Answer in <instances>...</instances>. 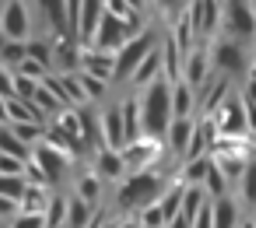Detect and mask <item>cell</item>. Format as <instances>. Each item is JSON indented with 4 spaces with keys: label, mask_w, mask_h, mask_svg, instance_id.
Returning <instances> with one entry per match:
<instances>
[{
    "label": "cell",
    "mask_w": 256,
    "mask_h": 228,
    "mask_svg": "<svg viewBox=\"0 0 256 228\" xmlns=\"http://www.w3.org/2000/svg\"><path fill=\"white\" fill-rule=\"evenodd\" d=\"M144 224H148V228H162V224H165V210H162V204H158V207H154V204L144 207Z\"/></svg>",
    "instance_id": "cell-45"
},
{
    "label": "cell",
    "mask_w": 256,
    "mask_h": 228,
    "mask_svg": "<svg viewBox=\"0 0 256 228\" xmlns=\"http://www.w3.org/2000/svg\"><path fill=\"white\" fill-rule=\"evenodd\" d=\"M123 168H126V162H123V154H120V151L106 148V151L98 154V172H102L106 179H116V176H123Z\"/></svg>",
    "instance_id": "cell-23"
},
{
    "label": "cell",
    "mask_w": 256,
    "mask_h": 228,
    "mask_svg": "<svg viewBox=\"0 0 256 228\" xmlns=\"http://www.w3.org/2000/svg\"><path fill=\"white\" fill-rule=\"evenodd\" d=\"M8 46V36H4V28H0V50H4Z\"/></svg>",
    "instance_id": "cell-53"
},
{
    "label": "cell",
    "mask_w": 256,
    "mask_h": 228,
    "mask_svg": "<svg viewBox=\"0 0 256 228\" xmlns=\"http://www.w3.org/2000/svg\"><path fill=\"white\" fill-rule=\"evenodd\" d=\"M0 123H11V120H8V98H4V95H0Z\"/></svg>",
    "instance_id": "cell-51"
},
{
    "label": "cell",
    "mask_w": 256,
    "mask_h": 228,
    "mask_svg": "<svg viewBox=\"0 0 256 228\" xmlns=\"http://www.w3.org/2000/svg\"><path fill=\"white\" fill-rule=\"evenodd\" d=\"M102 14H106V0H84L81 22H78V39H81V42H92V36L98 32Z\"/></svg>",
    "instance_id": "cell-12"
},
{
    "label": "cell",
    "mask_w": 256,
    "mask_h": 228,
    "mask_svg": "<svg viewBox=\"0 0 256 228\" xmlns=\"http://www.w3.org/2000/svg\"><path fill=\"white\" fill-rule=\"evenodd\" d=\"M193 228H214V207H204L193 221Z\"/></svg>",
    "instance_id": "cell-46"
},
{
    "label": "cell",
    "mask_w": 256,
    "mask_h": 228,
    "mask_svg": "<svg viewBox=\"0 0 256 228\" xmlns=\"http://www.w3.org/2000/svg\"><path fill=\"white\" fill-rule=\"evenodd\" d=\"M78 74H81V84H84L88 98H102V95H106V81H102V78H95V74H88V70H78Z\"/></svg>",
    "instance_id": "cell-38"
},
{
    "label": "cell",
    "mask_w": 256,
    "mask_h": 228,
    "mask_svg": "<svg viewBox=\"0 0 256 228\" xmlns=\"http://www.w3.org/2000/svg\"><path fill=\"white\" fill-rule=\"evenodd\" d=\"M8 120H11V123H42V126H46V112H42L36 102H22L18 95L8 98Z\"/></svg>",
    "instance_id": "cell-15"
},
{
    "label": "cell",
    "mask_w": 256,
    "mask_h": 228,
    "mask_svg": "<svg viewBox=\"0 0 256 228\" xmlns=\"http://www.w3.org/2000/svg\"><path fill=\"white\" fill-rule=\"evenodd\" d=\"M22 207H25V214H42V210H39V207H42V190H39V186H28L25 196H22Z\"/></svg>",
    "instance_id": "cell-40"
},
{
    "label": "cell",
    "mask_w": 256,
    "mask_h": 228,
    "mask_svg": "<svg viewBox=\"0 0 256 228\" xmlns=\"http://www.w3.org/2000/svg\"><path fill=\"white\" fill-rule=\"evenodd\" d=\"M25 56H28V42H14V39H8V46L0 50V67H22L25 64Z\"/></svg>",
    "instance_id": "cell-25"
},
{
    "label": "cell",
    "mask_w": 256,
    "mask_h": 228,
    "mask_svg": "<svg viewBox=\"0 0 256 228\" xmlns=\"http://www.w3.org/2000/svg\"><path fill=\"white\" fill-rule=\"evenodd\" d=\"M0 151H4V154H14V158H25V154H28V144L18 140V134L11 130V123H0Z\"/></svg>",
    "instance_id": "cell-21"
},
{
    "label": "cell",
    "mask_w": 256,
    "mask_h": 228,
    "mask_svg": "<svg viewBox=\"0 0 256 228\" xmlns=\"http://www.w3.org/2000/svg\"><path fill=\"white\" fill-rule=\"evenodd\" d=\"M84 224H92V204L88 200H70V207H67V224L64 228H84Z\"/></svg>",
    "instance_id": "cell-24"
},
{
    "label": "cell",
    "mask_w": 256,
    "mask_h": 228,
    "mask_svg": "<svg viewBox=\"0 0 256 228\" xmlns=\"http://www.w3.org/2000/svg\"><path fill=\"white\" fill-rule=\"evenodd\" d=\"M168 228H193V218H190V214H182V210H179V214H176V218H172V221H168Z\"/></svg>",
    "instance_id": "cell-49"
},
{
    "label": "cell",
    "mask_w": 256,
    "mask_h": 228,
    "mask_svg": "<svg viewBox=\"0 0 256 228\" xmlns=\"http://www.w3.org/2000/svg\"><path fill=\"white\" fill-rule=\"evenodd\" d=\"M207 67H210V56H207L204 50H196V46H193V50L186 53V64H182L186 84H190V88H193V84H196V88H200V84H207Z\"/></svg>",
    "instance_id": "cell-14"
},
{
    "label": "cell",
    "mask_w": 256,
    "mask_h": 228,
    "mask_svg": "<svg viewBox=\"0 0 256 228\" xmlns=\"http://www.w3.org/2000/svg\"><path fill=\"white\" fill-rule=\"evenodd\" d=\"M36 165L46 172L50 182H60L64 179V168H67V154L60 148H53V144H39L36 148Z\"/></svg>",
    "instance_id": "cell-10"
},
{
    "label": "cell",
    "mask_w": 256,
    "mask_h": 228,
    "mask_svg": "<svg viewBox=\"0 0 256 228\" xmlns=\"http://www.w3.org/2000/svg\"><path fill=\"white\" fill-rule=\"evenodd\" d=\"M221 8H224V14H221L224 39L252 42L256 39V4H249V0H224Z\"/></svg>",
    "instance_id": "cell-2"
},
{
    "label": "cell",
    "mask_w": 256,
    "mask_h": 228,
    "mask_svg": "<svg viewBox=\"0 0 256 228\" xmlns=\"http://www.w3.org/2000/svg\"><path fill=\"white\" fill-rule=\"evenodd\" d=\"M193 112V88L186 84V81H179L176 88H172V116L176 120H186Z\"/></svg>",
    "instance_id": "cell-19"
},
{
    "label": "cell",
    "mask_w": 256,
    "mask_h": 228,
    "mask_svg": "<svg viewBox=\"0 0 256 228\" xmlns=\"http://www.w3.org/2000/svg\"><path fill=\"white\" fill-rule=\"evenodd\" d=\"M102 140H106V148H112V151H123V148H126L123 109H109V112H102Z\"/></svg>",
    "instance_id": "cell-11"
},
{
    "label": "cell",
    "mask_w": 256,
    "mask_h": 228,
    "mask_svg": "<svg viewBox=\"0 0 256 228\" xmlns=\"http://www.w3.org/2000/svg\"><path fill=\"white\" fill-rule=\"evenodd\" d=\"M0 28H4L8 39L14 42H28L32 36V22H28V8H25V0H8L4 11H0Z\"/></svg>",
    "instance_id": "cell-6"
},
{
    "label": "cell",
    "mask_w": 256,
    "mask_h": 228,
    "mask_svg": "<svg viewBox=\"0 0 256 228\" xmlns=\"http://www.w3.org/2000/svg\"><path fill=\"white\" fill-rule=\"evenodd\" d=\"M25 176H0V196H8V200H18L22 204V196H25Z\"/></svg>",
    "instance_id": "cell-26"
},
{
    "label": "cell",
    "mask_w": 256,
    "mask_h": 228,
    "mask_svg": "<svg viewBox=\"0 0 256 228\" xmlns=\"http://www.w3.org/2000/svg\"><path fill=\"white\" fill-rule=\"evenodd\" d=\"M172 84L168 78H154L140 98V130L148 140H162L168 137V126H172Z\"/></svg>",
    "instance_id": "cell-1"
},
{
    "label": "cell",
    "mask_w": 256,
    "mask_h": 228,
    "mask_svg": "<svg viewBox=\"0 0 256 228\" xmlns=\"http://www.w3.org/2000/svg\"><path fill=\"white\" fill-rule=\"evenodd\" d=\"M46 140H53V148H60L64 154H81V151H84V144H81V137H74V134H67V130L60 126V123L46 130Z\"/></svg>",
    "instance_id": "cell-18"
},
{
    "label": "cell",
    "mask_w": 256,
    "mask_h": 228,
    "mask_svg": "<svg viewBox=\"0 0 256 228\" xmlns=\"http://www.w3.org/2000/svg\"><path fill=\"white\" fill-rule=\"evenodd\" d=\"M204 210V190L200 186H186V200H182V214H190L196 221V214Z\"/></svg>",
    "instance_id": "cell-34"
},
{
    "label": "cell",
    "mask_w": 256,
    "mask_h": 228,
    "mask_svg": "<svg viewBox=\"0 0 256 228\" xmlns=\"http://www.w3.org/2000/svg\"><path fill=\"white\" fill-rule=\"evenodd\" d=\"M11 228H46V214H18Z\"/></svg>",
    "instance_id": "cell-44"
},
{
    "label": "cell",
    "mask_w": 256,
    "mask_h": 228,
    "mask_svg": "<svg viewBox=\"0 0 256 228\" xmlns=\"http://www.w3.org/2000/svg\"><path fill=\"white\" fill-rule=\"evenodd\" d=\"M193 130H196V126L190 123V116H186V120H172V126H168V148L186 154V148H190V140H193Z\"/></svg>",
    "instance_id": "cell-17"
},
{
    "label": "cell",
    "mask_w": 256,
    "mask_h": 228,
    "mask_svg": "<svg viewBox=\"0 0 256 228\" xmlns=\"http://www.w3.org/2000/svg\"><path fill=\"white\" fill-rule=\"evenodd\" d=\"M18 74H25V78H32V81H46V78H50V67L39 64V60H32V56H25V64L18 67Z\"/></svg>",
    "instance_id": "cell-37"
},
{
    "label": "cell",
    "mask_w": 256,
    "mask_h": 228,
    "mask_svg": "<svg viewBox=\"0 0 256 228\" xmlns=\"http://www.w3.org/2000/svg\"><path fill=\"white\" fill-rule=\"evenodd\" d=\"M162 190H165V182L154 176V172H137V176H130V182L120 190V204L123 207H151L158 196H162Z\"/></svg>",
    "instance_id": "cell-5"
},
{
    "label": "cell",
    "mask_w": 256,
    "mask_h": 228,
    "mask_svg": "<svg viewBox=\"0 0 256 228\" xmlns=\"http://www.w3.org/2000/svg\"><path fill=\"white\" fill-rule=\"evenodd\" d=\"M123 162H126V168H140V165L151 162V148L148 144H126L123 148Z\"/></svg>",
    "instance_id": "cell-27"
},
{
    "label": "cell",
    "mask_w": 256,
    "mask_h": 228,
    "mask_svg": "<svg viewBox=\"0 0 256 228\" xmlns=\"http://www.w3.org/2000/svg\"><path fill=\"white\" fill-rule=\"evenodd\" d=\"M11 130L18 134V140L32 144V140H42L46 137V126L42 123H11Z\"/></svg>",
    "instance_id": "cell-32"
},
{
    "label": "cell",
    "mask_w": 256,
    "mask_h": 228,
    "mask_svg": "<svg viewBox=\"0 0 256 228\" xmlns=\"http://www.w3.org/2000/svg\"><path fill=\"white\" fill-rule=\"evenodd\" d=\"M0 176H25V158H14V154L0 151Z\"/></svg>",
    "instance_id": "cell-39"
},
{
    "label": "cell",
    "mask_w": 256,
    "mask_h": 228,
    "mask_svg": "<svg viewBox=\"0 0 256 228\" xmlns=\"http://www.w3.org/2000/svg\"><path fill=\"white\" fill-rule=\"evenodd\" d=\"M224 179H228V176H224L218 165H210V172H207V190H210L214 196H224Z\"/></svg>",
    "instance_id": "cell-41"
},
{
    "label": "cell",
    "mask_w": 256,
    "mask_h": 228,
    "mask_svg": "<svg viewBox=\"0 0 256 228\" xmlns=\"http://www.w3.org/2000/svg\"><path fill=\"white\" fill-rule=\"evenodd\" d=\"M11 81H14V95H18L22 102H36V92H39L42 81H32V78H25V74H18V70H14Z\"/></svg>",
    "instance_id": "cell-28"
},
{
    "label": "cell",
    "mask_w": 256,
    "mask_h": 228,
    "mask_svg": "<svg viewBox=\"0 0 256 228\" xmlns=\"http://www.w3.org/2000/svg\"><path fill=\"white\" fill-rule=\"evenodd\" d=\"M36 106H39L42 112H56V116L64 112V109H60V106H64V102H60V95H53L46 84H39V92H36Z\"/></svg>",
    "instance_id": "cell-31"
},
{
    "label": "cell",
    "mask_w": 256,
    "mask_h": 228,
    "mask_svg": "<svg viewBox=\"0 0 256 228\" xmlns=\"http://www.w3.org/2000/svg\"><path fill=\"white\" fill-rule=\"evenodd\" d=\"M158 50V32H151V28H144L140 36H134L120 53H116V74H112V81H130L134 78V70L148 60V53H154Z\"/></svg>",
    "instance_id": "cell-3"
},
{
    "label": "cell",
    "mask_w": 256,
    "mask_h": 228,
    "mask_svg": "<svg viewBox=\"0 0 256 228\" xmlns=\"http://www.w3.org/2000/svg\"><path fill=\"white\" fill-rule=\"evenodd\" d=\"M102 228H116V224H102Z\"/></svg>",
    "instance_id": "cell-55"
},
{
    "label": "cell",
    "mask_w": 256,
    "mask_h": 228,
    "mask_svg": "<svg viewBox=\"0 0 256 228\" xmlns=\"http://www.w3.org/2000/svg\"><path fill=\"white\" fill-rule=\"evenodd\" d=\"M221 4H224V0H221Z\"/></svg>",
    "instance_id": "cell-56"
},
{
    "label": "cell",
    "mask_w": 256,
    "mask_h": 228,
    "mask_svg": "<svg viewBox=\"0 0 256 228\" xmlns=\"http://www.w3.org/2000/svg\"><path fill=\"white\" fill-rule=\"evenodd\" d=\"M134 36H140V28L137 25H130L126 18H116V14H102V22H98V32L92 36V46L95 50H102V53H120Z\"/></svg>",
    "instance_id": "cell-4"
},
{
    "label": "cell",
    "mask_w": 256,
    "mask_h": 228,
    "mask_svg": "<svg viewBox=\"0 0 256 228\" xmlns=\"http://www.w3.org/2000/svg\"><path fill=\"white\" fill-rule=\"evenodd\" d=\"M218 130L224 134V137H235V134H246L249 130V116H246V102H238V98H224L221 106H218Z\"/></svg>",
    "instance_id": "cell-9"
},
{
    "label": "cell",
    "mask_w": 256,
    "mask_h": 228,
    "mask_svg": "<svg viewBox=\"0 0 256 228\" xmlns=\"http://www.w3.org/2000/svg\"><path fill=\"white\" fill-rule=\"evenodd\" d=\"M39 11H42L50 32L56 36V42L60 39H78L74 28H70V8H67V0H39Z\"/></svg>",
    "instance_id": "cell-7"
},
{
    "label": "cell",
    "mask_w": 256,
    "mask_h": 228,
    "mask_svg": "<svg viewBox=\"0 0 256 228\" xmlns=\"http://www.w3.org/2000/svg\"><path fill=\"white\" fill-rule=\"evenodd\" d=\"M162 67H165V50H154V53H148V60L134 70V84H151L154 78H162Z\"/></svg>",
    "instance_id": "cell-16"
},
{
    "label": "cell",
    "mask_w": 256,
    "mask_h": 228,
    "mask_svg": "<svg viewBox=\"0 0 256 228\" xmlns=\"http://www.w3.org/2000/svg\"><path fill=\"white\" fill-rule=\"evenodd\" d=\"M210 158H196V162H190L186 165V179H190V186H200L204 179H207V172H210Z\"/></svg>",
    "instance_id": "cell-35"
},
{
    "label": "cell",
    "mask_w": 256,
    "mask_h": 228,
    "mask_svg": "<svg viewBox=\"0 0 256 228\" xmlns=\"http://www.w3.org/2000/svg\"><path fill=\"white\" fill-rule=\"evenodd\" d=\"M81 70H88V74H95V78H102V81H112V74H116V56H109V53H102V50H88L84 56H81Z\"/></svg>",
    "instance_id": "cell-13"
},
{
    "label": "cell",
    "mask_w": 256,
    "mask_h": 228,
    "mask_svg": "<svg viewBox=\"0 0 256 228\" xmlns=\"http://www.w3.org/2000/svg\"><path fill=\"white\" fill-rule=\"evenodd\" d=\"M214 165H218L228 179H238V176H242V168H246V158H242V154H221Z\"/></svg>",
    "instance_id": "cell-33"
},
{
    "label": "cell",
    "mask_w": 256,
    "mask_h": 228,
    "mask_svg": "<svg viewBox=\"0 0 256 228\" xmlns=\"http://www.w3.org/2000/svg\"><path fill=\"white\" fill-rule=\"evenodd\" d=\"M126 4H130V8H134V11L140 14V11H144V4H148V0H126Z\"/></svg>",
    "instance_id": "cell-52"
},
{
    "label": "cell",
    "mask_w": 256,
    "mask_h": 228,
    "mask_svg": "<svg viewBox=\"0 0 256 228\" xmlns=\"http://www.w3.org/2000/svg\"><path fill=\"white\" fill-rule=\"evenodd\" d=\"M67 207H70V200H53L50 204V210H46V228H64L67 224Z\"/></svg>",
    "instance_id": "cell-30"
},
{
    "label": "cell",
    "mask_w": 256,
    "mask_h": 228,
    "mask_svg": "<svg viewBox=\"0 0 256 228\" xmlns=\"http://www.w3.org/2000/svg\"><path fill=\"white\" fill-rule=\"evenodd\" d=\"M120 109H123V123H126V144H137V137H140V102L130 98Z\"/></svg>",
    "instance_id": "cell-20"
},
{
    "label": "cell",
    "mask_w": 256,
    "mask_h": 228,
    "mask_svg": "<svg viewBox=\"0 0 256 228\" xmlns=\"http://www.w3.org/2000/svg\"><path fill=\"white\" fill-rule=\"evenodd\" d=\"M106 11H109V14H116V18H126L130 25H140V14L126 4V0H106Z\"/></svg>",
    "instance_id": "cell-36"
},
{
    "label": "cell",
    "mask_w": 256,
    "mask_h": 228,
    "mask_svg": "<svg viewBox=\"0 0 256 228\" xmlns=\"http://www.w3.org/2000/svg\"><path fill=\"white\" fill-rule=\"evenodd\" d=\"M0 95H4V98H14V81L4 74V67H0Z\"/></svg>",
    "instance_id": "cell-48"
},
{
    "label": "cell",
    "mask_w": 256,
    "mask_h": 228,
    "mask_svg": "<svg viewBox=\"0 0 256 228\" xmlns=\"http://www.w3.org/2000/svg\"><path fill=\"white\" fill-rule=\"evenodd\" d=\"M210 60H214V67H218L224 78L246 70V53H242V42H235V39H221V42H214Z\"/></svg>",
    "instance_id": "cell-8"
},
{
    "label": "cell",
    "mask_w": 256,
    "mask_h": 228,
    "mask_svg": "<svg viewBox=\"0 0 256 228\" xmlns=\"http://www.w3.org/2000/svg\"><path fill=\"white\" fill-rule=\"evenodd\" d=\"M238 224V210L228 196H218L214 200V228H235Z\"/></svg>",
    "instance_id": "cell-22"
},
{
    "label": "cell",
    "mask_w": 256,
    "mask_h": 228,
    "mask_svg": "<svg viewBox=\"0 0 256 228\" xmlns=\"http://www.w3.org/2000/svg\"><path fill=\"white\" fill-rule=\"evenodd\" d=\"M67 134H74V137H81V112H60V120H56Z\"/></svg>",
    "instance_id": "cell-43"
},
{
    "label": "cell",
    "mask_w": 256,
    "mask_h": 228,
    "mask_svg": "<svg viewBox=\"0 0 256 228\" xmlns=\"http://www.w3.org/2000/svg\"><path fill=\"white\" fill-rule=\"evenodd\" d=\"M252 4H256V0H252Z\"/></svg>",
    "instance_id": "cell-57"
},
{
    "label": "cell",
    "mask_w": 256,
    "mask_h": 228,
    "mask_svg": "<svg viewBox=\"0 0 256 228\" xmlns=\"http://www.w3.org/2000/svg\"><path fill=\"white\" fill-rule=\"evenodd\" d=\"M158 8H162L165 14H179V11L186 8V0H158Z\"/></svg>",
    "instance_id": "cell-47"
},
{
    "label": "cell",
    "mask_w": 256,
    "mask_h": 228,
    "mask_svg": "<svg viewBox=\"0 0 256 228\" xmlns=\"http://www.w3.org/2000/svg\"><path fill=\"white\" fill-rule=\"evenodd\" d=\"M120 228H140V224H134V221H126V224H120Z\"/></svg>",
    "instance_id": "cell-54"
},
{
    "label": "cell",
    "mask_w": 256,
    "mask_h": 228,
    "mask_svg": "<svg viewBox=\"0 0 256 228\" xmlns=\"http://www.w3.org/2000/svg\"><path fill=\"white\" fill-rule=\"evenodd\" d=\"M14 207H18V200H8V196H0V218H4V214H14Z\"/></svg>",
    "instance_id": "cell-50"
},
{
    "label": "cell",
    "mask_w": 256,
    "mask_h": 228,
    "mask_svg": "<svg viewBox=\"0 0 256 228\" xmlns=\"http://www.w3.org/2000/svg\"><path fill=\"white\" fill-rule=\"evenodd\" d=\"M78 193H81V200L95 204V200H98V179H95V176H84V179L78 182Z\"/></svg>",
    "instance_id": "cell-42"
},
{
    "label": "cell",
    "mask_w": 256,
    "mask_h": 228,
    "mask_svg": "<svg viewBox=\"0 0 256 228\" xmlns=\"http://www.w3.org/2000/svg\"><path fill=\"white\" fill-rule=\"evenodd\" d=\"M182 200H186V186H176V190H172V193H168V196L162 200V210H165V224H168V221H172V218H176V214L182 210Z\"/></svg>",
    "instance_id": "cell-29"
}]
</instances>
